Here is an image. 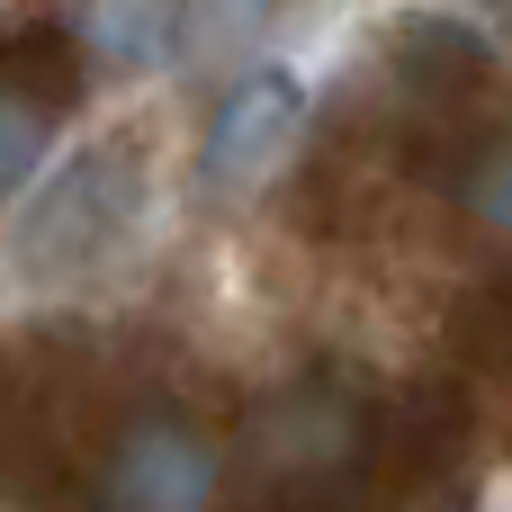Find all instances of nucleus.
I'll list each match as a JSON object with an SVG mask.
<instances>
[{
  "label": "nucleus",
  "instance_id": "nucleus-2",
  "mask_svg": "<svg viewBox=\"0 0 512 512\" xmlns=\"http://www.w3.org/2000/svg\"><path fill=\"white\" fill-rule=\"evenodd\" d=\"M225 504V441L198 414L144 405L90 459V512H216Z\"/></svg>",
  "mask_w": 512,
  "mask_h": 512
},
{
  "label": "nucleus",
  "instance_id": "nucleus-4",
  "mask_svg": "<svg viewBox=\"0 0 512 512\" xmlns=\"http://www.w3.org/2000/svg\"><path fill=\"white\" fill-rule=\"evenodd\" d=\"M297 144H306V90H297V72L261 63L216 99V117L198 135V180H207V198H261L297 162Z\"/></svg>",
  "mask_w": 512,
  "mask_h": 512
},
{
  "label": "nucleus",
  "instance_id": "nucleus-1",
  "mask_svg": "<svg viewBox=\"0 0 512 512\" xmlns=\"http://www.w3.org/2000/svg\"><path fill=\"white\" fill-rule=\"evenodd\" d=\"M144 207V180L126 153H72L63 171L36 180L27 207H9V270L27 279H72L90 261L117 252V234L135 225Z\"/></svg>",
  "mask_w": 512,
  "mask_h": 512
},
{
  "label": "nucleus",
  "instance_id": "nucleus-6",
  "mask_svg": "<svg viewBox=\"0 0 512 512\" xmlns=\"http://www.w3.org/2000/svg\"><path fill=\"white\" fill-rule=\"evenodd\" d=\"M450 198H459V216H468V225H477L486 243H504V252H512V135L477 144V153L459 162Z\"/></svg>",
  "mask_w": 512,
  "mask_h": 512
},
{
  "label": "nucleus",
  "instance_id": "nucleus-3",
  "mask_svg": "<svg viewBox=\"0 0 512 512\" xmlns=\"http://www.w3.org/2000/svg\"><path fill=\"white\" fill-rule=\"evenodd\" d=\"M360 450H369V405H360L351 387H333V378H297V387H279V396L252 414V432H243L252 477L279 486V495H315V486L351 477Z\"/></svg>",
  "mask_w": 512,
  "mask_h": 512
},
{
  "label": "nucleus",
  "instance_id": "nucleus-7",
  "mask_svg": "<svg viewBox=\"0 0 512 512\" xmlns=\"http://www.w3.org/2000/svg\"><path fill=\"white\" fill-rule=\"evenodd\" d=\"M45 144H54V117H45V99H36V90H18V81H0V207H9V198L36 180Z\"/></svg>",
  "mask_w": 512,
  "mask_h": 512
},
{
  "label": "nucleus",
  "instance_id": "nucleus-5",
  "mask_svg": "<svg viewBox=\"0 0 512 512\" xmlns=\"http://www.w3.org/2000/svg\"><path fill=\"white\" fill-rule=\"evenodd\" d=\"M72 27H81V45H90L99 63H117V72H153V63H171V54L189 45V18H180V9H81Z\"/></svg>",
  "mask_w": 512,
  "mask_h": 512
}]
</instances>
